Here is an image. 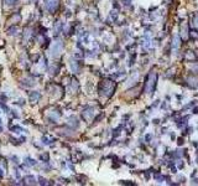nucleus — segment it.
I'll return each mask as SVG.
<instances>
[{"instance_id": "2", "label": "nucleus", "mask_w": 198, "mask_h": 186, "mask_svg": "<svg viewBox=\"0 0 198 186\" xmlns=\"http://www.w3.org/2000/svg\"><path fill=\"white\" fill-rule=\"evenodd\" d=\"M187 82H188V85H191L192 87L198 86V76H196L194 73L189 75V76H188V78H187Z\"/></svg>"}, {"instance_id": "4", "label": "nucleus", "mask_w": 198, "mask_h": 186, "mask_svg": "<svg viewBox=\"0 0 198 186\" xmlns=\"http://www.w3.org/2000/svg\"><path fill=\"white\" fill-rule=\"evenodd\" d=\"M184 56H186V58L188 60V62H191V61H194V60H197V56L194 55V52H193V51H191V50H187V51H186Z\"/></svg>"}, {"instance_id": "5", "label": "nucleus", "mask_w": 198, "mask_h": 186, "mask_svg": "<svg viewBox=\"0 0 198 186\" xmlns=\"http://www.w3.org/2000/svg\"><path fill=\"white\" fill-rule=\"evenodd\" d=\"M188 68L193 72L194 75H197L198 73V62L196 61V60H194V61H191V63L188 65Z\"/></svg>"}, {"instance_id": "8", "label": "nucleus", "mask_w": 198, "mask_h": 186, "mask_svg": "<svg viewBox=\"0 0 198 186\" xmlns=\"http://www.w3.org/2000/svg\"><path fill=\"white\" fill-rule=\"evenodd\" d=\"M193 114H198V108H193Z\"/></svg>"}, {"instance_id": "3", "label": "nucleus", "mask_w": 198, "mask_h": 186, "mask_svg": "<svg viewBox=\"0 0 198 186\" xmlns=\"http://www.w3.org/2000/svg\"><path fill=\"white\" fill-rule=\"evenodd\" d=\"M179 46H181V36H179V34H176L175 36H173V40H172V47L175 50H177Z\"/></svg>"}, {"instance_id": "6", "label": "nucleus", "mask_w": 198, "mask_h": 186, "mask_svg": "<svg viewBox=\"0 0 198 186\" xmlns=\"http://www.w3.org/2000/svg\"><path fill=\"white\" fill-rule=\"evenodd\" d=\"M183 144H184L183 138H178V139H177V145H179V147H181V145H183Z\"/></svg>"}, {"instance_id": "1", "label": "nucleus", "mask_w": 198, "mask_h": 186, "mask_svg": "<svg viewBox=\"0 0 198 186\" xmlns=\"http://www.w3.org/2000/svg\"><path fill=\"white\" fill-rule=\"evenodd\" d=\"M156 82H157V75H156V72L152 71L146 78V91H147V93H150V94L154 93L155 88H156Z\"/></svg>"}, {"instance_id": "9", "label": "nucleus", "mask_w": 198, "mask_h": 186, "mask_svg": "<svg viewBox=\"0 0 198 186\" xmlns=\"http://www.w3.org/2000/svg\"><path fill=\"white\" fill-rule=\"evenodd\" d=\"M192 184H193V185H197V184H198V179H194L193 181H192Z\"/></svg>"}, {"instance_id": "7", "label": "nucleus", "mask_w": 198, "mask_h": 186, "mask_svg": "<svg viewBox=\"0 0 198 186\" xmlns=\"http://www.w3.org/2000/svg\"><path fill=\"white\" fill-rule=\"evenodd\" d=\"M193 21H194V25H196V27L198 29V16H194V20H193Z\"/></svg>"}]
</instances>
